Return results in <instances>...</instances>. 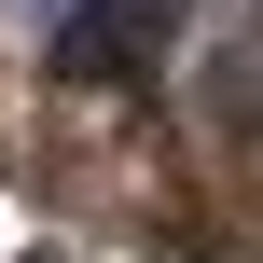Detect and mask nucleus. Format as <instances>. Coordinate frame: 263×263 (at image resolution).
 Listing matches in <instances>:
<instances>
[{"mask_svg": "<svg viewBox=\"0 0 263 263\" xmlns=\"http://www.w3.org/2000/svg\"><path fill=\"white\" fill-rule=\"evenodd\" d=\"M166 55V0H42V69L55 83H139Z\"/></svg>", "mask_w": 263, "mask_h": 263, "instance_id": "f257e3e1", "label": "nucleus"}]
</instances>
